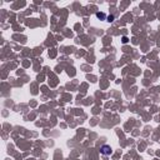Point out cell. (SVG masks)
<instances>
[{
    "mask_svg": "<svg viewBox=\"0 0 160 160\" xmlns=\"http://www.w3.org/2000/svg\"><path fill=\"white\" fill-rule=\"evenodd\" d=\"M114 20V15H109L108 16V21H113Z\"/></svg>",
    "mask_w": 160,
    "mask_h": 160,
    "instance_id": "3957f363",
    "label": "cell"
},
{
    "mask_svg": "<svg viewBox=\"0 0 160 160\" xmlns=\"http://www.w3.org/2000/svg\"><path fill=\"white\" fill-rule=\"evenodd\" d=\"M96 15H98V18H101V19H105V15H104V14H100V13H98V14H96Z\"/></svg>",
    "mask_w": 160,
    "mask_h": 160,
    "instance_id": "7a4b0ae2",
    "label": "cell"
},
{
    "mask_svg": "<svg viewBox=\"0 0 160 160\" xmlns=\"http://www.w3.org/2000/svg\"><path fill=\"white\" fill-rule=\"evenodd\" d=\"M101 153H103V154H105V155H109V154L111 153L110 146H108V145H104L103 148H101Z\"/></svg>",
    "mask_w": 160,
    "mask_h": 160,
    "instance_id": "6da1fadb",
    "label": "cell"
}]
</instances>
